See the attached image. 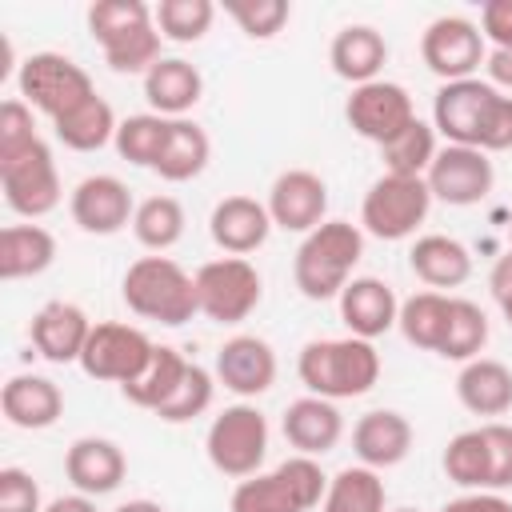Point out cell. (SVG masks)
<instances>
[{
	"instance_id": "obj_1",
	"label": "cell",
	"mask_w": 512,
	"mask_h": 512,
	"mask_svg": "<svg viewBox=\"0 0 512 512\" xmlns=\"http://www.w3.org/2000/svg\"><path fill=\"white\" fill-rule=\"evenodd\" d=\"M432 128L448 144L480 148V152H508L512 148V96L496 84L468 76L440 84L432 100Z\"/></svg>"
},
{
	"instance_id": "obj_2",
	"label": "cell",
	"mask_w": 512,
	"mask_h": 512,
	"mask_svg": "<svg viewBox=\"0 0 512 512\" xmlns=\"http://www.w3.org/2000/svg\"><path fill=\"white\" fill-rule=\"evenodd\" d=\"M296 372L308 388V396L324 400H352L376 388L380 380V352L372 340L340 336V340H308L300 348Z\"/></svg>"
},
{
	"instance_id": "obj_3",
	"label": "cell",
	"mask_w": 512,
	"mask_h": 512,
	"mask_svg": "<svg viewBox=\"0 0 512 512\" xmlns=\"http://www.w3.org/2000/svg\"><path fill=\"white\" fill-rule=\"evenodd\" d=\"M360 256H364V232L348 220H324L300 240L292 260V280L308 300H332L352 280Z\"/></svg>"
},
{
	"instance_id": "obj_4",
	"label": "cell",
	"mask_w": 512,
	"mask_h": 512,
	"mask_svg": "<svg viewBox=\"0 0 512 512\" xmlns=\"http://www.w3.org/2000/svg\"><path fill=\"white\" fill-rule=\"evenodd\" d=\"M120 296L128 304V312L180 328L200 312L196 300V276H188L172 256H140L128 264L124 280H120Z\"/></svg>"
},
{
	"instance_id": "obj_5",
	"label": "cell",
	"mask_w": 512,
	"mask_h": 512,
	"mask_svg": "<svg viewBox=\"0 0 512 512\" xmlns=\"http://www.w3.org/2000/svg\"><path fill=\"white\" fill-rule=\"evenodd\" d=\"M328 476L320 472L316 456H288L272 472H256L232 488L228 512H312L324 504Z\"/></svg>"
},
{
	"instance_id": "obj_6",
	"label": "cell",
	"mask_w": 512,
	"mask_h": 512,
	"mask_svg": "<svg viewBox=\"0 0 512 512\" xmlns=\"http://www.w3.org/2000/svg\"><path fill=\"white\" fill-rule=\"evenodd\" d=\"M16 88H20V100L28 108H40L52 124L96 96L92 76L64 52H32V56H24L20 72H16Z\"/></svg>"
},
{
	"instance_id": "obj_7",
	"label": "cell",
	"mask_w": 512,
	"mask_h": 512,
	"mask_svg": "<svg viewBox=\"0 0 512 512\" xmlns=\"http://www.w3.org/2000/svg\"><path fill=\"white\" fill-rule=\"evenodd\" d=\"M204 452L220 476L248 480L268 456V420L256 404H228L204 436Z\"/></svg>"
},
{
	"instance_id": "obj_8",
	"label": "cell",
	"mask_w": 512,
	"mask_h": 512,
	"mask_svg": "<svg viewBox=\"0 0 512 512\" xmlns=\"http://www.w3.org/2000/svg\"><path fill=\"white\" fill-rule=\"evenodd\" d=\"M0 188H4V204L16 216L40 220L60 204V172L52 160V148L36 136L24 148L0 152Z\"/></svg>"
},
{
	"instance_id": "obj_9",
	"label": "cell",
	"mask_w": 512,
	"mask_h": 512,
	"mask_svg": "<svg viewBox=\"0 0 512 512\" xmlns=\"http://www.w3.org/2000/svg\"><path fill=\"white\" fill-rule=\"evenodd\" d=\"M432 208V192L424 176H376L360 204V224L376 240H408Z\"/></svg>"
},
{
	"instance_id": "obj_10",
	"label": "cell",
	"mask_w": 512,
	"mask_h": 512,
	"mask_svg": "<svg viewBox=\"0 0 512 512\" xmlns=\"http://www.w3.org/2000/svg\"><path fill=\"white\" fill-rule=\"evenodd\" d=\"M264 296V280L252 260L244 256H220L196 268V300L200 312L216 324H240L256 312Z\"/></svg>"
},
{
	"instance_id": "obj_11",
	"label": "cell",
	"mask_w": 512,
	"mask_h": 512,
	"mask_svg": "<svg viewBox=\"0 0 512 512\" xmlns=\"http://www.w3.org/2000/svg\"><path fill=\"white\" fill-rule=\"evenodd\" d=\"M156 344L132 328V324H120V320H104V324H92V336L80 352V368L92 376V380H108V384H132L148 360H152Z\"/></svg>"
},
{
	"instance_id": "obj_12",
	"label": "cell",
	"mask_w": 512,
	"mask_h": 512,
	"mask_svg": "<svg viewBox=\"0 0 512 512\" xmlns=\"http://www.w3.org/2000/svg\"><path fill=\"white\" fill-rule=\"evenodd\" d=\"M420 56H424L428 72H436L444 84L468 80L488 60L484 32L468 16H436L420 36Z\"/></svg>"
},
{
	"instance_id": "obj_13",
	"label": "cell",
	"mask_w": 512,
	"mask_h": 512,
	"mask_svg": "<svg viewBox=\"0 0 512 512\" xmlns=\"http://www.w3.org/2000/svg\"><path fill=\"white\" fill-rule=\"evenodd\" d=\"M344 116H348L356 136H364V140L384 148L388 140H396L416 120V108H412V96H408L404 84H396V80H368V84L352 88V96L344 104Z\"/></svg>"
},
{
	"instance_id": "obj_14",
	"label": "cell",
	"mask_w": 512,
	"mask_h": 512,
	"mask_svg": "<svg viewBox=\"0 0 512 512\" xmlns=\"http://www.w3.org/2000/svg\"><path fill=\"white\" fill-rule=\"evenodd\" d=\"M424 180H428L432 200H444L452 208H472L492 192L496 172H492L488 152L464 148V144H444L436 152L432 168L424 172Z\"/></svg>"
},
{
	"instance_id": "obj_15",
	"label": "cell",
	"mask_w": 512,
	"mask_h": 512,
	"mask_svg": "<svg viewBox=\"0 0 512 512\" xmlns=\"http://www.w3.org/2000/svg\"><path fill=\"white\" fill-rule=\"evenodd\" d=\"M324 212H328V184L308 172V168H288L272 180L268 188V216H272V228H284V232H312L324 224Z\"/></svg>"
},
{
	"instance_id": "obj_16",
	"label": "cell",
	"mask_w": 512,
	"mask_h": 512,
	"mask_svg": "<svg viewBox=\"0 0 512 512\" xmlns=\"http://www.w3.org/2000/svg\"><path fill=\"white\" fill-rule=\"evenodd\" d=\"M68 212H72L76 228H84L88 236H116L124 224H132L136 204H132V192H128L124 180H116L108 172H96V176H84L72 188Z\"/></svg>"
},
{
	"instance_id": "obj_17",
	"label": "cell",
	"mask_w": 512,
	"mask_h": 512,
	"mask_svg": "<svg viewBox=\"0 0 512 512\" xmlns=\"http://www.w3.org/2000/svg\"><path fill=\"white\" fill-rule=\"evenodd\" d=\"M216 380L236 396H260L276 384V352L264 336H232L216 348Z\"/></svg>"
},
{
	"instance_id": "obj_18",
	"label": "cell",
	"mask_w": 512,
	"mask_h": 512,
	"mask_svg": "<svg viewBox=\"0 0 512 512\" xmlns=\"http://www.w3.org/2000/svg\"><path fill=\"white\" fill-rule=\"evenodd\" d=\"M28 336H32V348L44 360H52V364H72L76 360L80 364V352H84V344L92 336V320L72 300H48L32 316Z\"/></svg>"
},
{
	"instance_id": "obj_19",
	"label": "cell",
	"mask_w": 512,
	"mask_h": 512,
	"mask_svg": "<svg viewBox=\"0 0 512 512\" xmlns=\"http://www.w3.org/2000/svg\"><path fill=\"white\" fill-rule=\"evenodd\" d=\"M124 472H128V460H124V452H120L116 440L80 436L64 452V476L84 496H108V492H116L124 484Z\"/></svg>"
},
{
	"instance_id": "obj_20",
	"label": "cell",
	"mask_w": 512,
	"mask_h": 512,
	"mask_svg": "<svg viewBox=\"0 0 512 512\" xmlns=\"http://www.w3.org/2000/svg\"><path fill=\"white\" fill-rule=\"evenodd\" d=\"M336 300H340V320L348 324V336H360V340H376L400 320V300L380 276H352Z\"/></svg>"
},
{
	"instance_id": "obj_21",
	"label": "cell",
	"mask_w": 512,
	"mask_h": 512,
	"mask_svg": "<svg viewBox=\"0 0 512 512\" xmlns=\"http://www.w3.org/2000/svg\"><path fill=\"white\" fill-rule=\"evenodd\" d=\"M208 232L216 248H224L228 256H248L272 232L268 204H260L256 196H224L208 216Z\"/></svg>"
},
{
	"instance_id": "obj_22",
	"label": "cell",
	"mask_w": 512,
	"mask_h": 512,
	"mask_svg": "<svg viewBox=\"0 0 512 512\" xmlns=\"http://www.w3.org/2000/svg\"><path fill=\"white\" fill-rule=\"evenodd\" d=\"M284 440L300 452V456H324L340 444L344 436V416L336 408V400L324 396H300L284 408Z\"/></svg>"
},
{
	"instance_id": "obj_23",
	"label": "cell",
	"mask_w": 512,
	"mask_h": 512,
	"mask_svg": "<svg viewBox=\"0 0 512 512\" xmlns=\"http://www.w3.org/2000/svg\"><path fill=\"white\" fill-rule=\"evenodd\" d=\"M0 412L8 424L16 428H28V432H40V428H52L64 412V392L56 380L48 376H36V372H20L12 376L4 388H0Z\"/></svg>"
},
{
	"instance_id": "obj_24",
	"label": "cell",
	"mask_w": 512,
	"mask_h": 512,
	"mask_svg": "<svg viewBox=\"0 0 512 512\" xmlns=\"http://www.w3.org/2000/svg\"><path fill=\"white\" fill-rule=\"evenodd\" d=\"M352 448L364 468H376V472L392 468L412 452V424H408V416H400L392 408L364 412L352 428Z\"/></svg>"
},
{
	"instance_id": "obj_25",
	"label": "cell",
	"mask_w": 512,
	"mask_h": 512,
	"mask_svg": "<svg viewBox=\"0 0 512 512\" xmlns=\"http://www.w3.org/2000/svg\"><path fill=\"white\" fill-rule=\"evenodd\" d=\"M200 96H204V76L196 72V64L180 56H160L144 76V100L152 104L156 116L180 120Z\"/></svg>"
},
{
	"instance_id": "obj_26",
	"label": "cell",
	"mask_w": 512,
	"mask_h": 512,
	"mask_svg": "<svg viewBox=\"0 0 512 512\" xmlns=\"http://www.w3.org/2000/svg\"><path fill=\"white\" fill-rule=\"evenodd\" d=\"M388 60V44L384 36L372 28V24H348L332 36V48H328V64L340 80H348L352 88L368 84V80H380V68Z\"/></svg>"
},
{
	"instance_id": "obj_27",
	"label": "cell",
	"mask_w": 512,
	"mask_h": 512,
	"mask_svg": "<svg viewBox=\"0 0 512 512\" xmlns=\"http://www.w3.org/2000/svg\"><path fill=\"white\" fill-rule=\"evenodd\" d=\"M456 396L472 416H504L512 408V368L492 356H476L456 376Z\"/></svg>"
},
{
	"instance_id": "obj_28",
	"label": "cell",
	"mask_w": 512,
	"mask_h": 512,
	"mask_svg": "<svg viewBox=\"0 0 512 512\" xmlns=\"http://www.w3.org/2000/svg\"><path fill=\"white\" fill-rule=\"evenodd\" d=\"M408 264H412L416 280H424L432 292L436 288H460L472 276V252L456 236H444V232L420 236L408 252Z\"/></svg>"
},
{
	"instance_id": "obj_29",
	"label": "cell",
	"mask_w": 512,
	"mask_h": 512,
	"mask_svg": "<svg viewBox=\"0 0 512 512\" xmlns=\"http://www.w3.org/2000/svg\"><path fill=\"white\" fill-rule=\"evenodd\" d=\"M56 236L40 224H8L0 228V280H28L52 268Z\"/></svg>"
},
{
	"instance_id": "obj_30",
	"label": "cell",
	"mask_w": 512,
	"mask_h": 512,
	"mask_svg": "<svg viewBox=\"0 0 512 512\" xmlns=\"http://www.w3.org/2000/svg\"><path fill=\"white\" fill-rule=\"evenodd\" d=\"M208 156H212L208 132L196 120L180 116V120H168V140H164L160 160H156L152 172L160 180H168V184H184V180H192V176H200L208 168Z\"/></svg>"
},
{
	"instance_id": "obj_31",
	"label": "cell",
	"mask_w": 512,
	"mask_h": 512,
	"mask_svg": "<svg viewBox=\"0 0 512 512\" xmlns=\"http://www.w3.org/2000/svg\"><path fill=\"white\" fill-rule=\"evenodd\" d=\"M188 364H192V360H184L176 348L156 344V352H152L148 368H144L132 384H124L120 392H124V400H128V404L148 408V412H160V408L176 396V388H180V380H184Z\"/></svg>"
},
{
	"instance_id": "obj_32",
	"label": "cell",
	"mask_w": 512,
	"mask_h": 512,
	"mask_svg": "<svg viewBox=\"0 0 512 512\" xmlns=\"http://www.w3.org/2000/svg\"><path fill=\"white\" fill-rule=\"evenodd\" d=\"M56 140L64 144V148H72V152H96V148H104L108 140H116V112H112V104L96 92L88 104H80L76 112H68V116H60L56 124Z\"/></svg>"
},
{
	"instance_id": "obj_33",
	"label": "cell",
	"mask_w": 512,
	"mask_h": 512,
	"mask_svg": "<svg viewBox=\"0 0 512 512\" xmlns=\"http://www.w3.org/2000/svg\"><path fill=\"white\" fill-rule=\"evenodd\" d=\"M448 308H452V296L444 292H416L400 304V332L408 344L424 348V352H440V340H444V328H448Z\"/></svg>"
},
{
	"instance_id": "obj_34",
	"label": "cell",
	"mask_w": 512,
	"mask_h": 512,
	"mask_svg": "<svg viewBox=\"0 0 512 512\" xmlns=\"http://www.w3.org/2000/svg\"><path fill=\"white\" fill-rule=\"evenodd\" d=\"M320 512H384V480L376 468H340L328 480Z\"/></svg>"
},
{
	"instance_id": "obj_35",
	"label": "cell",
	"mask_w": 512,
	"mask_h": 512,
	"mask_svg": "<svg viewBox=\"0 0 512 512\" xmlns=\"http://www.w3.org/2000/svg\"><path fill=\"white\" fill-rule=\"evenodd\" d=\"M444 476L468 492H492V468H488V444L480 428L456 432L444 448Z\"/></svg>"
},
{
	"instance_id": "obj_36",
	"label": "cell",
	"mask_w": 512,
	"mask_h": 512,
	"mask_svg": "<svg viewBox=\"0 0 512 512\" xmlns=\"http://www.w3.org/2000/svg\"><path fill=\"white\" fill-rule=\"evenodd\" d=\"M484 344H488V316H484V308H480V304H472V300L452 296L448 328H444V340H440V352H436V356L468 364V360H476V356H480V348H484Z\"/></svg>"
},
{
	"instance_id": "obj_37",
	"label": "cell",
	"mask_w": 512,
	"mask_h": 512,
	"mask_svg": "<svg viewBox=\"0 0 512 512\" xmlns=\"http://www.w3.org/2000/svg\"><path fill=\"white\" fill-rule=\"evenodd\" d=\"M184 208L176 196H148L136 204V216H132V232L144 248L152 252H168L180 236H184Z\"/></svg>"
},
{
	"instance_id": "obj_38",
	"label": "cell",
	"mask_w": 512,
	"mask_h": 512,
	"mask_svg": "<svg viewBox=\"0 0 512 512\" xmlns=\"http://www.w3.org/2000/svg\"><path fill=\"white\" fill-rule=\"evenodd\" d=\"M164 140H168V116L140 112V116L120 120L116 140H112V144H116L120 160H128V164H136V168H156Z\"/></svg>"
},
{
	"instance_id": "obj_39",
	"label": "cell",
	"mask_w": 512,
	"mask_h": 512,
	"mask_svg": "<svg viewBox=\"0 0 512 512\" xmlns=\"http://www.w3.org/2000/svg\"><path fill=\"white\" fill-rule=\"evenodd\" d=\"M384 168L392 172V176H424L428 168H432V160H436V128L432 124H424L420 116L396 136V140H388L384 148Z\"/></svg>"
},
{
	"instance_id": "obj_40",
	"label": "cell",
	"mask_w": 512,
	"mask_h": 512,
	"mask_svg": "<svg viewBox=\"0 0 512 512\" xmlns=\"http://www.w3.org/2000/svg\"><path fill=\"white\" fill-rule=\"evenodd\" d=\"M152 12H156L160 36L176 40V44L200 40L212 28V20H216V4L212 0H160Z\"/></svg>"
},
{
	"instance_id": "obj_41",
	"label": "cell",
	"mask_w": 512,
	"mask_h": 512,
	"mask_svg": "<svg viewBox=\"0 0 512 512\" xmlns=\"http://www.w3.org/2000/svg\"><path fill=\"white\" fill-rule=\"evenodd\" d=\"M212 392H216V376H212L208 368H200V364H188V372H184V380H180L176 396H172L156 416H160V420H168V424L196 420L200 412H208Z\"/></svg>"
},
{
	"instance_id": "obj_42",
	"label": "cell",
	"mask_w": 512,
	"mask_h": 512,
	"mask_svg": "<svg viewBox=\"0 0 512 512\" xmlns=\"http://www.w3.org/2000/svg\"><path fill=\"white\" fill-rule=\"evenodd\" d=\"M224 12H228V16L240 24V32L252 36V40H272V36L288 24V16H292V8H288L284 0H228Z\"/></svg>"
},
{
	"instance_id": "obj_43",
	"label": "cell",
	"mask_w": 512,
	"mask_h": 512,
	"mask_svg": "<svg viewBox=\"0 0 512 512\" xmlns=\"http://www.w3.org/2000/svg\"><path fill=\"white\" fill-rule=\"evenodd\" d=\"M0 512H44L40 484L24 468H0Z\"/></svg>"
},
{
	"instance_id": "obj_44",
	"label": "cell",
	"mask_w": 512,
	"mask_h": 512,
	"mask_svg": "<svg viewBox=\"0 0 512 512\" xmlns=\"http://www.w3.org/2000/svg\"><path fill=\"white\" fill-rule=\"evenodd\" d=\"M484 444H488V468H492V492L512 488V428L500 420L480 424Z\"/></svg>"
},
{
	"instance_id": "obj_45",
	"label": "cell",
	"mask_w": 512,
	"mask_h": 512,
	"mask_svg": "<svg viewBox=\"0 0 512 512\" xmlns=\"http://www.w3.org/2000/svg\"><path fill=\"white\" fill-rule=\"evenodd\" d=\"M28 140H36V124H32V108L12 96L0 104V152H12V148H24Z\"/></svg>"
},
{
	"instance_id": "obj_46",
	"label": "cell",
	"mask_w": 512,
	"mask_h": 512,
	"mask_svg": "<svg viewBox=\"0 0 512 512\" xmlns=\"http://www.w3.org/2000/svg\"><path fill=\"white\" fill-rule=\"evenodd\" d=\"M480 32L496 48H512V0H488L480 8Z\"/></svg>"
},
{
	"instance_id": "obj_47",
	"label": "cell",
	"mask_w": 512,
	"mask_h": 512,
	"mask_svg": "<svg viewBox=\"0 0 512 512\" xmlns=\"http://www.w3.org/2000/svg\"><path fill=\"white\" fill-rule=\"evenodd\" d=\"M488 288H492V300L500 304L504 320L512 324V248L492 264V272H488Z\"/></svg>"
},
{
	"instance_id": "obj_48",
	"label": "cell",
	"mask_w": 512,
	"mask_h": 512,
	"mask_svg": "<svg viewBox=\"0 0 512 512\" xmlns=\"http://www.w3.org/2000/svg\"><path fill=\"white\" fill-rule=\"evenodd\" d=\"M440 512H512V500H504L500 492H464L448 500Z\"/></svg>"
},
{
	"instance_id": "obj_49",
	"label": "cell",
	"mask_w": 512,
	"mask_h": 512,
	"mask_svg": "<svg viewBox=\"0 0 512 512\" xmlns=\"http://www.w3.org/2000/svg\"><path fill=\"white\" fill-rule=\"evenodd\" d=\"M484 68H488V84L512 92V48H492L488 60H484Z\"/></svg>"
},
{
	"instance_id": "obj_50",
	"label": "cell",
	"mask_w": 512,
	"mask_h": 512,
	"mask_svg": "<svg viewBox=\"0 0 512 512\" xmlns=\"http://www.w3.org/2000/svg\"><path fill=\"white\" fill-rule=\"evenodd\" d=\"M44 512H96V504H92V496H84V492H72V496H56Z\"/></svg>"
},
{
	"instance_id": "obj_51",
	"label": "cell",
	"mask_w": 512,
	"mask_h": 512,
	"mask_svg": "<svg viewBox=\"0 0 512 512\" xmlns=\"http://www.w3.org/2000/svg\"><path fill=\"white\" fill-rule=\"evenodd\" d=\"M112 512H164V504H156V500H124Z\"/></svg>"
},
{
	"instance_id": "obj_52",
	"label": "cell",
	"mask_w": 512,
	"mask_h": 512,
	"mask_svg": "<svg viewBox=\"0 0 512 512\" xmlns=\"http://www.w3.org/2000/svg\"><path fill=\"white\" fill-rule=\"evenodd\" d=\"M396 512H416V508H396Z\"/></svg>"
},
{
	"instance_id": "obj_53",
	"label": "cell",
	"mask_w": 512,
	"mask_h": 512,
	"mask_svg": "<svg viewBox=\"0 0 512 512\" xmlns=\"http://www.w3.org/2000/svg\"><path fill=\"white\" fill-rule=\"evenodd\" d=\"M508 240H512V224H508Z\"/></svg>"
}]
</instances>
